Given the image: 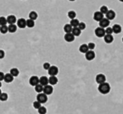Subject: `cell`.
I'll return each mask as SVG.
<instances>
[{"label":"cell","instance_id":"1","mask_svg":"<svg viewBox=\"0 0 123 114\" xmlns=\"http://www.w3.org/2000/svg\"><path fill=\"white\" fill-rule=\"evenodd\" d=\"M110 85L108 83H103L101 84H99V87H98V90L100 93L103 94V95H106V94H108L110 92Z\"/></svg>","mask_w":123,"mask_h":114},{"label":"cell","instance_id":"2","mask_svg":"<svg viewBox=\"0 0 123 114\" xmlns=\"http://www.w3.org/2000/svg\"><path fill=\"white\" fill-rule=\"evenodd\" d=\"M36 99L41 104H43V103H45L48 101V96L46 94H45L44 93H38V95L36 97Z\"/></svg>","mask_w":123,"mask_h":114},{"label":"cell","instance_id":"3","mask_svg":"<svg viewBox=\"0 0 123 114\" xmlns=\"http://www.w3.org/2000/svg\"><path fill=\"white\" fill-rule=\"evenodd\" d=\"M94 33H95L96 36H97L98 37H104V35L106 34V32H105V29L102 28L101 27H99L96 28V30H94Z\"/></svg>","mask_w":123,"mask_h":114},{"label":"cell","instance_id":"4","mask_svg":"<svg viewBox=\"0 0 123 114\" xmlns=\"http://www.w3.org/2000/svg\"><path fill=\"white\" fill-rule=\"evenodd\" d=\"M29 82L32 86H36L37 85H38L40 83V78L38 77V76L34 75V76H32V77L30 78Z\"/></svg>","mask_w":123,"mask_h":114},{"label":"cell","instance_id":"5","mask_svg":"<svg viewBox=\"0 0 123 114\" xmlns=\"http://www.w3.org/2000/svg\"><path fill=\"white\" fill-rule=\"evenodd\" d=\"M17 26L20 29H25L27 27V22L26 20L24 18H20L17 21Z\"/></svg>","mask_w":123,"mask_h":114},{"label":"cell","instance_id":"6","mask_svg":"<svg viewBox=\"0 0 123 114\" xmlns=\"http://www.w3.org/2000/svg\"><path fill=\"white\" fill-rule=\"evenodd\" d=\"M96 82L98 83V84H101L103 83H105L106 82V76H105L104 74H98L97 76H96Z\"/></svg>","mask_w":123,"mask_h":114},{"label":"cell","instance_id":"7","mask_svg":"<svg viewBox=\"0 0 123 114\" xmlns=\"http://www.w3.org/2000/svg\"><path fill=\"white\" fill-rule=\"evenodd\" d=\"M110 25V20H109L107 18H103L99 22V27L102 28H107Z\"/></svg>","mask_w":123,"mask_h":114},{"label":"cell","instance_id":"8","mask_svg":"<svg viewBox=\"0 0 123 114\" xmlns=\"http://www.w3.org/2000/svg\"><path fill=\"white\" fill-rule=\"evenodd\" d=\"M85 58L89 61L94 60L95 58V52L93 50H89L86 53H85Z\"/></svg>","mask_w":123,"mask_h":114},{"label":"cell","instance_id":"9","mask_svg":"<svg viewBox=\"0 0 123 114\" xmlns=\"http://www.w3.org/2000/svg\"><path fill=\"white\" fill-rule=\"evenodd\" d=\"M48 71V74L50 76H56L58 73V68L56 66H50V68H49Z\"/></svg>","mask_w":123,"mask_h":114},{"label":"cell","instance_id":"10","mask_svg":"<svg viewBox=\"0 0 123 114\" xmlns=\"http://www.w3.org/2000/svg\"><path fill=\"white\" fill-rule=\"evenodd\" d=\"M45 94H46L47 96L48 95H51L53 92V88L52 87L51 85H47L43 87V91Z\"/></svg>","mask_w":123,"mask_h":114},{"label":"cell","instance_id":"11","mask_svg":"<svg viewBox=\"0 0 123 114\" xmlns=\"http://www.w3.org/2000/svg\"><path fill=\"white\" fill-rule=\"evenodd\" d=\"M64 40L68 42H74L75 40V36L71 32V33H66L64 35Z\"/></svg>","mask_w":123,"mask_h":114},{"label":"cell","instance_id":"12","mask_svg":"<svg viewBox=\"0 0 123 114\" xmlns=\"http://www.w3.org/2000/svg\"><path fill=\"white\" fill-rule=\"evenodd\" d=\"M104 17V14H102L100 11L99 12H96L94 14V20L97 22H100Z\"/></svg>","mask_w":123,"mask_h":114},{"label":"cell","instance_id":"13","mask_svg":"<svg viewBox=\"0 0 123 114\" xmlns=\"http://www.w3.org/2000/svg\"><path fill=\"white\" fill-rule=\"evenodd\" d=\"M7 23L9 25H14L17 22V18L14 15L11 14L7 17Z\"/></svg>","mask_w":123,"mask_h":114},{"label":"cell","instance_id":"14","mask_svg":"<svg viewBox=\"0 0 123 114\" xmlns=\"http://www.w3.org/2000/svg\"><path fill=\"white\" fill-rule=\"evenodd\" d=\"M116 17V14L114 12V11L113 10H109L107 12V13L106 14V18H107L109 20H114V19Z\"/></svg>","mask_w":123,"mask_h":114},{"label":"cell","instance_id":"15","mask_svg":"<svg viewBox=\"0 0 123 114\" xmlns=\"http://www.w3.org/2000/svg\"><path fill=\"white\" fill-rule=\"evenodd\" d=\"M104 42L107 43V44H110L113 42L114 40V37L112 34H105L104 37Z\"/></svg>","mask_w":123,"mask_h":114},{"label":"cell","instance_id":"16","mask_svg":"<svg viewBox=\"0 0 123 114\" xmlns=\"http://www.w3.org/2000/svg\"><path fill=\"white\" fill-rule=\"evenodd\" d=\"M4 80L7 83H12L13 80H14V77L10 74V73H7L4 75Z\"/></svg>","mask_w":123,"mask_h":114},{"label":"cell","instance_id":"17","mask_svg":"<svg viewBox=\"0 0 123 114\" xmlns=\"http://www.w3.org/2000/svg\"><path fill=\"white\" fill-rule=\"evenodd\" d=\"M49 81H48V78L46 77V76H42V77L40 78V84L42 85L43 86H45L47 85H48Z\"/></svg>","mask_w":123,"mask_h":114},{"label":"cell","instance_id":"18","mask_svg":"<svg viewBox=\"0 0 123 114\" xmlns=\"http://www.w3.org/2000/svg\"><path fill=\"white\" fill-rule=\"evenodd\" d=\"M112 30H113V32L115 33V34H119L121 32H122V27L119 25H114L113 27H112Z\"/></svg>","mask_w":123,"mask_h":114},{"label":"cell","instance_id":"19","mask_svg":"<svg viewBox=\"0 0 123 114\" xmlns=\"http://www.w3.org/2000/svg\"><path fill=\"white\" fill-rule=\"evenodd\" d=\"M89 50V47H88V45L86 44H82L79 47V51L81 53H86Z\"/></svg>","mask_w":123,"mask_h":114},{"label":"cell","instance_id":"20","mask_svg":"<svg viewBox=\"0 0 123 114\" xmlns=\"http://www.w3.org/2000/svg\"><path fill=\"white\" fill-rule=\"evenodd\" d=\"M48 81H49V84H50L51 85H54L57 84L58 78L56 77V76H50V77L48 78Z\"/></svg>","mask_w":123,"mask_h":114},{"label":"cell","instance_id":"21","mask_svg":"<svg viewBox=\"0 0 123 114\" xmlns=\"http://www.w3.org/2000/svg\"><path fill=\"white\" fill-rule=\"evenodd\" d=\"M73 27L70 25V24H66L63 27V30L66 33H71L72 32Z\"/></svg>","mask_w":123,"mask_h":114},{"label":"cell","instance_id":"22","mask_svg":"<svg viewBox=\"0 0 123 114\" xmlns=\"http://www.w3.org/2000/svg\"><path fill=\"white\" fill-rule=\"evenodd\" d=\"M38 17V15L37 12H35V11H32L29 14V19H30V20H32L34 21L35 20H37Z\"/></svg>","mask_w":123,"mask_h":114},{"label":"cell","instance_id":"23","mask_svg":"<svg viewBox=\"0 0 123 114\" xmlns=\"http://www.w3.org/2000/svg\"><path fill=\"white\" fill-rule=\"evenodd\" d=\"M71 33L75 36V37H79L81 33V30L77 27H73V30H72V32Z\"/></svg>","mask_w":123,"mask_h":114},{"label":"cell","instance_id":"24","mask_svg":"<svg viewBox=\"0 0 123 114\" xmlns=\"http://www.w3.org/2000/svg\"><path fill=\"white\" fill-rule=\"evenodd\" d=\"M17 30V25H15L14 24V25H9L8 26V32H10V33H14Z\"/></svg>","mask_w":123,"mask_h":114},{"label":"cell","instance_id":"25","mask_svg":"<svg viewBox=\"0 0 123 114\" xmlns=\"http://www.w3.org/2000/svg\"><path fill=\"white\" fill-rule=\"evenodd\" d=\"M80 22L79 21V20H77V19H73V20H71V22H70V25H71L73 27H77L79 25Z\"/></svg>","mask_w":123,"mask_h":114},{"label":"cell","instance_id":"26","mask_svg":"<svg viewBox=\"0 0 123 114\" xmlns=\"http://www.w3.org/2000/svg\"><path fill=\"white\" fill-rule=\"evenodd\" d=\"M13 77H17V76H18L19 75V70L18 69H17V68H12L10 70V72H9Z\"/></svg>","mask_w":123,"mask_h":114},{"label":"cell","instance_id":"27","mask_svg":"<svg viewBox=\"0 0 123 114\" xmlns=\"http://www.w3.org/2000/svg\"><path fill=\"white\" fill-rule=\"evenodd\" d=\"M26 22H27V27L29 28H32L35 26V21L32 20H30V19L27 20Z\"/></svg>","mask_w":123,"mask_h":114},{"label":"cell","instance_id":"28","mask_svg":"<svg viewBox=\"0 0 123 114\" xmlns=\"http://www.w3.org/2000/svg\"><path fill=\"white\" fill-rule=\"evenodd\" d=\"M43 87L42 85H40V83L38 85H37L36 86H35V91L38 93H40L43 91Z\"/></svg>","mask_w":123,"mask_h":114},{"label":"cell","instance_id":"29","mask_svg":"<svg viewBox=\"0 0 123 114\" xmlns=\"http://www.w3.org/2000/svg\"><path fill=\"white\" fill-rule=\"evenodd\" d=\"M68 17L70 19H71V20H73V19H75V18H76V13L74 11H73V10L69 11V12H68Z\"/></svg>","mask_w":123,"mask_h":114},{"label":"cell","instance_id":"30","mask_svg":"<svg viewBox=\"0 0 123 114\" xmlns=\"http://www.w3.org/2000/svg\"><path fill=\"white\" fill-rule=\"evenodd\" d=\"M7 24V18H5L4 17H0V26L6 25Z\"/></svg>","mask_w":123,"mask_h":114},{"label":"cell","instance_id":"31","mask_svg":"<svg viewBox=\"0 0 123 114\" xmlns=\"http://www.w3.org/2000/svg\"><path fill=\"white\" fill-rule=\"evenodd\" d=\"M0 32L2 34H6L8 32V27L7 25H3L0 27Z\"/></svg>","mask_w":123,"mask_h":114},{"label":"cell","instance_id":"32","mask_svg":"<svg viewBox=\"0 0 123 114\" xmlns=\"http://www.w3.org/2000/svg\"><path fill=\"white\" fill-rule=\"evenodd\" d=\"M8 99V95L5 93H2L0 95V101H6Z\"/></svg>","mask_w":123,"mask_h":114},{"label":"cell","instance_id":"33","mask_svg":"<svg viewBox=\"0 0 123 114\" xmlns=\"http://www.w3.org/2000/svg\"><path fill=\"white\" fill-rule=\"evenodd\" d=\"M109 11V9L107 6H102L101 8H100V12L104 14H106L107 13V12Z\"/></svg>","mask_w":123,"mask_h":114},{"label":"cell","instance_id":"34","mask_svg":"<svg viewBox=\"0 0 123 114\" xmlns=\"http://www.w3.org/2000/svg\"><path fill=\"white\" fill-rule=\"evenodd\" d=\"M38 110L39 114H45V113H47V109H46L45 107H44V106L40 107V108L38 109Z\"/></svg>","mask_w":123,"mask_h":114},{"label":"cell","instance_id":"35","mask_svg":"<svg viewBox=\"0 0 123 114\" xmlns=\"http://www.w3.org/2000/svg\"><path fill=\"white\" fill-rule=\"evenodd\" d=\"M33 107L35 108V109H39L40 107H41V103L40 102H38V101H35L33 103Z\"/></svg>","mask_w":123,"mask_h":114},{"label":"cell","instance_id":"36","mask_svg":"<svg viewBox=\"0 0 123 114\" xmlns=\"http://www.w3.org/2000/svg\"><path fill=\"white\" fill-rule=\"evenodd\" d=\"M105 32H106V34H112L113 33L112 27H107L105 30Z\"/></svg>","mask_w":123,"mask_h":114},{"label":"cell","instance_id":"37","mask_svg":"<svg viewBox=\"0 0 123 114\" xmlns=\"http://www.w3.org/2000/svg\"><path fill=\"white\" fill-rule=\"evenodd\" d=\"M78 27L81 30H83L86 29V24L84 22H80Z\"/></svg>","mask_w":123,"mask_h":114},{"label":"cell","instance_id":"38","mask_svg":"<svg viewBox=\"0 0 123 114\" xmlns=\"http://www.w3.org/2000/svg\"><path fill=\"white\" fill-rule=\"evenodd\" d=\"M88 47H89V50H93L95 48V44L93 42H89L88 44Z\"/></svg>","mask_w":123,"mask_h":114},{"label":"cell","instance_id":"39","mask_svg":"<svg viewBox=\"0 0 123 114\" xmlns=\"http://www.w3.org/2000/svg\"><path fill=\"white\" fill-rule=\"evenodd\" d=\"M50 63H45L44 64H43V68L45 69V70H49V68H50Z\"/></svg>","mask_w":123,"mask_h":114},{"label":"cell","instance_id":"40","mask_svg":"<svg viewBox=\"0 0 123 114\" xmlns=\"http://www.w3.org/2000/svg\"><path fill=\"white\" fill-rule=\"evenodd\" d=\"M5 56V52L4 50H0V59H3Z\"/></svg>","mask_w":123,"mask_h":114},{"label":"cell","instance_id":"41","mask_svg":"<svg viewBox=\"0 0 123 114\" xmlns=\"http://www.w3.org/2000/svg\"><path fill=\"white\" fill-rule=\"evenodd\" d=\"M4 79V74L2 72H0V81H2Z\"/></svg>","mask_w":123,"mask_h":114},{"label":"cell","instance_id":"42","mask_svg":"<svg viewBox=\"0 0 123 114\" xmlns=\"http://www.w3.org/2000/svg\"><path fill=\"white\" fill-rule=\"evenodd\" d=\"M2 87V83H1V81H0V88Z\"/></svg>","mask_w":123,"mask_h":114},{"label":"cell","instance_id":"43","mask_svg":"<svg viewBox=\"0 0 123 114\" xmlns=\"http://www.w3.org/2000/svg\"><path fill=\"white\" fill-rule=\"evenodd\" d=\"M69 1H70V2H74L75 0H69Z\"/></svg>","mask_w":123,"mask_h":114},{"label":"cell","instance_id":"44","mask_svg":"<svg viewBox=\"0 0 123 114\" xmlns=\"http://www.w3.org/2000/svg\"><path fill=\"white\" fill-rule=\"evenodd\" d=\"M2 93V90H0V95H1Z\"/></svg>","mask_w":123,"mask_h":114},{"label":"cell","instance_id":"45","mask_svg":"<svg viewBox=\"0 0 123 114\" xmlns=\"http://www.w3.org/2000/svg\"><path fill=\"white\" fill-rule=\"evenodd\" d=\"M119 2H123V0H119Z\"/></svg>","mask_w":123,"mask_h":114},{"label":"cell","instance_id":"46","mask_svg":"<svg viewBox=\"0 0 123 114\" xmlns=\"http://www.w3.org/2000/svg\"><path fill=\"white\" fill-rule=\"evenodd\" d=\"M122 42H123V37H122Z\"/></svg>","mask_w":123,"mask_h":114},{"label":"cell","instance_id":"47","mask_svg":"<svg viewBox=\"0 0 123 114\" xmlns=\"http://www.w3.org/2000/svg\"><path fill=\"white\" fill-rule=\"evenodd\" d=\"M0 27H1V26H0Z\"/></svg>","mask_w":123,"mask_h":114}]
</instances>
